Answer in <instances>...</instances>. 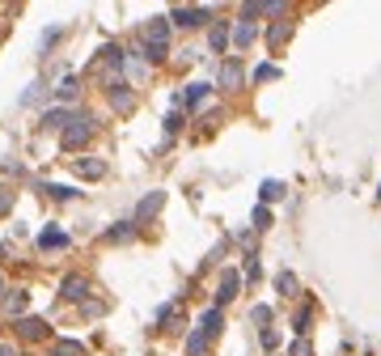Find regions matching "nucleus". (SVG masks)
Wrapping results in <instances>:
<instances>
[{
	"instance_id": "f257e3e1",
	"label": "nucleus",
	"mask_w": 381,
	"mask_h": 356,
	"mask_svg": "<svg viewBox=\"0 0 381 356\" xmlns=\"http://www.w3.org/2000/svg\"><path fill=\"white\" fill-rule=\"evenodd\" d=\"M166 51H170V17H153L140 38V56L157 64V60H166Z\"/></svg>"
},
{
	"instance_id": "f03ea898",
	"label": "nucleus",
	"mask_w": 381,
	"mask_h": 356,
	"mask_svg": "<svg viewBox=\"0 0 381 356\" xmlns=\"http://www.w3.org/2000/svg\"><path fill=\"white\" fill-rule=\"evenodd\" d=\"M216 331H221V310H208V314L199 318V331H191L187 352H191V356H203V348L216 339Z\"/></svg>"
},
{
	"instance_id": "7ed1b4c3",
	"label": "nucleus",
	"mask_w": 381,
	"mask_h": 356,
	"mask_svg": "<svg viewBox=\"0 0 381 356\" xmlns=\"http://www.w3.org/2000/svg\"><path fill=\"white\" fill-rule=\"evenodd\" d=\"M93 140V119L89 115H77L68 127H64V148H81V144H89Z\"/></svg>"
},
{
	"instance_id": "20e7f679",
	"label": "nucleus",
	"mask_w": 381,
	"mask_h": 356,
	"mask_svg": "<svg viewBox=\"0 0 381 356\" xmlns=\"http://www.w3.org/2000/svg\"><path fill=\"white\" fill-rule=\"evenodd\" d=\"M17 335H22V339H30V343H38V339H47V335H51V327H47L42 318H17Z\"/></svg>"
},
{
	"instance_id": "39448f33",
	"label": "nucleus",
	"mask_w": 381,
	"mask_h": 356,
	"mask_svg": "<svg viewBox=\"0 0 381 356\" xmlns=\"http://www.w3.org/2000/svg\"><path fill=\"white\" fill-rule=\"evenodd\" d=\"M85 293H89V280L85 276H64V284H60V297H68V301H85Z\"/></svg>"
},
{
	"instance_id": "423d86ee",
	"label": "nucleus",
	"mask_w": 381,
	"mask_h": 356,
	"mask_svg": "<svg viewBox=\"0 0 381 356\" xmlns=\"http://www.w3.org/2000/svg\"><path fill=\"white\" fill-rule=\"evenodd\" d=\"M38 246L42 250H60V246H68V233L64 229H42L38 233Z\"/></svg>"
},
{
	"instance_id": "0eeeda50",
	"label": "nucleus",
	"mask_w": 381,
	"mask_h": 356,
	"mask_svg": "<svg viewBox=\"0 0 381 356\" xmlns=\"http://www.w3.org/2000/svg\"><path fill=\"white\" fill-rule=\"evenodd\" d=\"M208 17V9H174L170 13V22H178V26H199Z\"/></svg>"
},
{
	"instance_id": "6e6552de",
	"label": "nucleus",
	"mask_w": 381,
	"mask_h": 356,
	"mask_svg": "<svg viewBox=\"0 0 381 356\" xmlns=\"http://www.w3.org/2000/svg\"><path fill=\"white\" fill-rule=\"evenodd\" d=\"M72 119H77L72 111H64V107H56V111H47V115H42V127H68Z\"/></svg>"
},
{
	"instance_id": "1a4fd4ad",
	"label": "nucleus",
	"mask_w": 381,
	"mask_h": 356,
	"mask_svg": "<svg viewBox=\"0 0 381 356\" xmlns=\"http://www.w3.org/2000/svg\"><path fill=\"white\" fill-rule=\"evenodd\" d=\"M51 356H85V343H77V339H56V343H51Z\"/></svg>"
},
{
	"instance_id": "9d476101",
	"label": "nucleus",
	"mask_w": 381,
	"mask_h": 356,
	"mask_svg": "<svg viewBox=\"0 0 381 356\" xmlns=\"http://www.w3.org/2000/svg\"><path fill=\"white\" fill-rule=\"evenodd\" d=\"M111 102H115V107H132V89H127V81H111Z\"/></svg>"
},
{
	"instance_id": "9b49d317",
	"label": "nucleus",
	"mask_w": 381,
	"mask_h": 356,
	"mask_svg": "<svg viewBox=\"0 0 381 356\" xmlns=\"http://www.w3.org/2000/svg\"><path fill=\"white\" fill-rule=\"evenodd\" d=\"M26 301H30V293H9V297H5V314L22 318V310H26Z\"/></svg>"
},
{
	"instance_id": "f8f14e48",
	"label": "nucleus",
	"mask_w": 381,
	"mask_h": 356,
	"mask_svg": "<svg viewBox=\"0 0 381 356\" xmlns=\"http://www.w3.org/2000/svg\"><path fill=\"white\" fill-rule=\"evenodd\" d=\"M238 284H242V280H238V272H225L221 293H216V297H221V301H233V297H238Z\"/></svg>"
},
{
	"instance_id": "ddd939ff",
	"label": "nucleus",
	"mask_w": 381,
	"mask_h": 356,
	"mask_svg": "<svg viewBox=\"0 0 381 356\" xmlns=\"http://www.w3.org/2000/svg\"><path fill=\"white\" fill-rule=\"evenodd\" d=\"M161 199H166V195H161V191H153L144 203H140V208H136V221H144V217H153L157 208H161Z\"/></svg>"
},
{
	"instance_id": "4468645a",
	"label": "nucleus",
	"mask_w": 381,
	"mask_h": 356,
	"mask_svg": "<svg viewBox=\"0 0 381 356\" xmlns=\"http://www.w3.org/2000/svg\"><path fill=\"white\" fill-rule=\"evenodd\" d=\"M221 85L225 89H238L242 85V68L238 64H221Z\"/></svg>"
},
{
	"instance_id": "2eb2a0df",
	"label": "nucleus",
	"mask_w": 381,
	"mask_h": 356,
	"mask_svg": "<svg viewBox=\"0 0 381 356\" xmlns=\"http://www.w3.org/2000/svg\"><path fill=\"white\" fill-rule=\"evenodd\" d=\"M208 89H212V85H187V93H182V102H187V107H199V102L208 98Z\"/></svg>"
},
{
	"instance_id": "dca6fc26",
	"label": "nucleus",
	"mask_w": 381,
	"mask_h": 356,
	"mask_svg": "<svg viewBox=\"0 0 381 356\" xmlns=\"http://www.w3.org/2000/svg\"><path fill=\"white\" fill-rule=\"evenodd\" d=\"M77 93H81V85H77V77H68V81H60V89H56V98H60V102H72Z\"/></svg>"
},
{
	"instance_id": "f3484780",
	"label": "nucleus",
	"mask_w": 381,
	"mask_h": 356,
	"mask_svg": "<svg viewBox=\"0 0 381 356\" xmlns=\"http://www.w3.org/2000/svg\"><path fill=\"white\" fill-rule=\"evenodd\" d=\"M242 13H246V17H258V13H284V5H280V0H271V5H246Z\"/></svg>"
},
{
	"instance_id": "a211bd4d",
	"label": "nucleus",
	"mask_w": 381,
	"mask_h": 356,
	"mask_svg": "<svg viewBox=\"0 0 381 356\" xmlns=\"http://www.w3.org/2000/svg\"><path fill=\"white\" fill-rule=\"evenodd\" d=\"M132 233H136V229H132V221H119V225H115L111 233H106V242H127Z\"/></svg>"
},
{
	"instance_id": "6ab92c4d",
	"label": "nucleus",
	"mask_w": 381,
	"mask_h": 356,
	"mask_svg": "<svg viewBox=\"0 0 381 356\" xmlns=\"http://www.w3.org/2000/svg\"><path fill=\"white\" fill-rule=\"evenodd\" d=\"M212 51H225V42H229V26H212Z\"/></svg>"
},
{
	"instance_id": "aec40b11",
	"label": "nucleus",
	"mask_w": 381,
	"mask_h": 356,
	"mask_svg": "<svg viewBox=\"0 0 381 356\" xmlns=\"http://www.w3.org/2000/svg\"><path fill=\"white\" fill-rule=\"evenodd\" d=\"M233 42H238V47H250V42H254V26H250V22H242V26L233 30Z\"/></svg>"
},
{
	"instance_id": "412c9836",
	"label": "nucleus",
	"mask_w": 381,
	"mask_h": 356,
	"mask_svg": "<svg viewBox=\"0 0 381 356\" xmlns=\"http://www.w3.org/2000/svg\"><path fill=\"white\" fill-rule=\"evenodd\" d=\"M288 34H293V30H288V22H276V26H271V34H267V38H271V47H280V42H284Z\"/></svg>"
},
{
	"instance_id": "4be33fe9",
	"label": "nucleus",
	"mask_w": 381,
	"mask_h": 356,
	"mask_svg": "<svg viewBox=\"0 0 381 356\" xmlns=\"http://www.w3.org/2000/svg\"><path fill=\"white\" fill-rule=\"evenodd\" d=\"M77 170H81V174H89V178H102V174H106V166H102V162H77Z\"/></svg>"
},
{
	"instance_id": "5701e85b",
	"label": "nucleus",
	"mask_w": 381,
	"mask_h": 356,
	"mask_svg": "<svg viewBox=\"0 0 381 356\" xmlns=\"http://www.w3.org/2000/svg\"><path fill=\"white\" fill-rule=\"evenodd\" d=\"M280 195H284V183H276V178L263 183V199H280Z\"/></svg>"
},
{
	"instance_id": "b1692460",
	"label": "nucleus",
	"mask_w": 381,
	"mask_h": 356,
	"mask_svg": "<svg viewBox=\"0 0 381 356\" xmlns=\"http://www.w3.org/2000/svg\"><path fill=\"white\" fill-rule=\"evenodd\" d=\"M9 208H13V191H9V187H0V217H5Z\"/></svg>"
},
{
	"instance_id": "393cba45",
	"label": "nucleus",
	"mask_w": 381,
	"mask_h": 356,
	"mask_svg": "<svg viewBox=\"0 0 381 356\" xmlns=\"http://www.w3.org/2000/svg\"><path fill=\"white\" fill-rule=\"evenodd\" d=\"M254 225L267 229V225H271V212H267V208H254Z\"/></svg>"
},
{
	"instance_id": "a878e982",
	"label": "nucleus",
	"mask_w": 381,
	"mask_h": 356,
	"mask_svg": "<svg viewBox=\"0 0 381 356\" xmlns=\"http://www.w3.org/2000/svg\"><path fill=\"white\" fill-rule=\"evenodd\" d=\"M271 77H276V64H263V68L254 72V81H271Z\"/></svg>"
},
{
	"instance_id": "bb28decb",
	"label": "nucleus",
	"mask_w": 381,
	"mask_h": 356,
	"mask_svg": "<svg viewBox=\"0 0 381 356\" xmlns=\"http://www.w3.org/2000/svg\"><path fill=\"white\" fill-rule=\"evenodd\" d=\"M47 191H51V195H56V199H72V195H77L72 187H47Z\"/></svg>"
},
{
	"instance_id": "cd10ccee",
	"label": "nucleus",
	"mask_w": 381,
	"mask_h": 356,
	"mask_svg": "<svg viewBox=\"0 0 381 356\" xmlns=\"http://www.w3.org/2000/svg\"><path fill=\"white\" fill-rule=\"evenodd\" d=\"M178 127H182V115H178V111H174V115H170V119H166V132H178Z\"/></svg>"
},
{
	"instance_id": "c85d7f7f",
	"label": "nucleus",
	"mask_w": 381,
	"mask_h": 356,
	"mask_svg": "<svg viewBox=\"0 0 381 356\" xmlns=\"http://www.w3.org/2000/svg\"><path fill=\"white\" fill-rule=\"evenodd\" d=\"M293 288H297V280H293V276L284 272V276H280V293H293Z\"/></svg>"
},
{
	"instance_id": "c756f323",
	"label": "nucleus",
	"mask_w": 381,
	"mask_h": 356,
	"mask_svg": "<svg viewBox=\"0 0 381 356\" xmlns=\"http://www.w3.org/2000/svg\"><path fill=\"white\" fill-rule=\"evenodd\" d=\"M293 356H309V343H305V339H297V343H293Z\"/></svg>"
},
{
	"instance_id": "7c9ffc66",
	"label": "nucleus",
	"mask_w": 381,
	"mask_h": 356,
	"mask_svg": "<svg viewBox=\"0 0 381 356\" xmlns=\"http://www.w3.org/2000/svg\"><path fill=\"white\" fill-rule=\"evenodd\" d=\"M0 356H17V348L13 343H0Z\"/></svg>"
},
{
	"instance_id": "2f4dec72",
	"label": "nucleus",
	"mask_w": 381,
	"mask_h": 356,
	"mask_svg": "<svg viewBox=\"0 0 381 356\" xmlns=\"http://www.w3.org/2000/svg\"><path fill=\"white\" fill-rule=\"evenodd\" d=\"M0 293H5V280H0Z\"/></svg>"
},
{
	"instance_id": "473e14b6",
	"label": "nucleus",
	"mask_w": 381,
	"mask_h": 356,
	"mask_svg": "<svg viewBox=\"0 0 381 356\" xmlns=\"http://www.w3.org/2000/svg\"><path fill=\"white\" fill-rule=\"evenodd\" d=\"M377 195H381V191H377Z\"/></svg>"
}]
</instances>
